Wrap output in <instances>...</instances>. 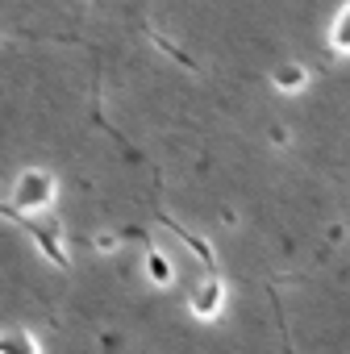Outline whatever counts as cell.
Instances as JSON below:
<instances>
[{"label":"cell","mask_w":350,"mask_h":354,"mask_svg":"<svg viewBox=\"0 0 350 354\" xmlns=\"http://www.w3.org/2000/svg\"><path fill=\"white\" fill-rule=\"evenodd\" d=\"M55 196H59V180H55V175L42 171V167H26L17 175V184H13L9 209L13 213H42V209L55 205Z\"/></svg>","instance_id":"6da1fadb"},{"label":"cell","mask_w":350,"mask_h":354,"mask_svg":"<svg viewBox=\"0 0 350 354\" xmlns=\"http://www.w3.org/2000/svg\"><path fill=\"white\" fill-rule=\"evenodd\" d=\"M0 213H5V217H13V221H17V225H21V230H26V234L38 242V250H42V254H46L55 267H63V271L71 267V259H67V250H63V234H59V225H42V221H30L26 213H13V209H0Z\"/></svg>","instance_id":"7a4b0ae2"},{"label":"cell","mask_w":350,"mask_h":354,"mask_svg":"<svg viewBox=\"0 0 350 354\" xmlns=\"http://www.w3.org/2000/svg\"><path fill=\"white\" fill-rule=\"evenodd\" d=\"M225 300H230V292H225V279H217V275H205V279L192 288V296H188V308H192V317H196V321H213V317H221Z\"/></svg>","instance_id":"3957f363"},{"label":"cell","mask_w":350,"mask_h":354,"mask_svg":"<svg viewBox=\"0 0 350 354\" xmlns=\"http://www.w3.org/2000/svg\"><path fill=\"white\" fill-rule=\"evenodd\" d=\"M271 84H275L284 96H296V92L308 88V67H304V63H279V67L271 71Z\"/></svg>","instance_id":"277c9868"},{"label":"cell","mask_w":350,"mask_h":354,"mask_svg":"<svg viewBox=\"0 0 350 354\" xmlns=\"http://www.w3.org/2000/svg\"><path fill=\"white\" fill-rule=\"evenodd\" d=\"M325 42H329V50H333V55H350V0L338 9V17L329 21Z\"/></svg>","instance_id":"5b68a950"},{"label":"cell","mask_w":350,"mask_h":354,"mask_svg":"<svg viewBox=\"0 0 350 354\" xmlns=\"http://www.w3.org/2000/svg\"><path fill=\"white\" fill-rule=\"evenodd\" d=\"M146 279H150L154 288H171V283H175V267H171V259H167L158 246L146 250Z\"/></svg>","instance_id":"8992f818"},{"label":"cell","mask_w":350,"mask_h":354,"mask_svg":"<svg viewBox=\"0 0 350 354\" xmlns=\"http://www.w3.org/2000/svg\"><path fill=\"white\" fill-rule=\"evenodd\" d=\"M0 354H42V350H38L34 333H26V329H5V333H0Z\"/></svg>","instance_id":"52a82bcc"},{"label":"cell","mask_w":350,"mask_h":354,"mask_svg":"<svg viewBox=\"0 0 350 354\" xmlns=\"http://www.w3.org/2000/svg\"><path fill=\"white\" fill-rule=\"evenodd\" d=\"M163 221H167V225H171L175 234H180V238H184V242H188V246H192V250L201 254V263H205V267H213V250H209V242H205V238H196V234H188L184 225H175L171 217H163Z\"/></svg>","instance_id":"ba28073f"}]
</instances>
